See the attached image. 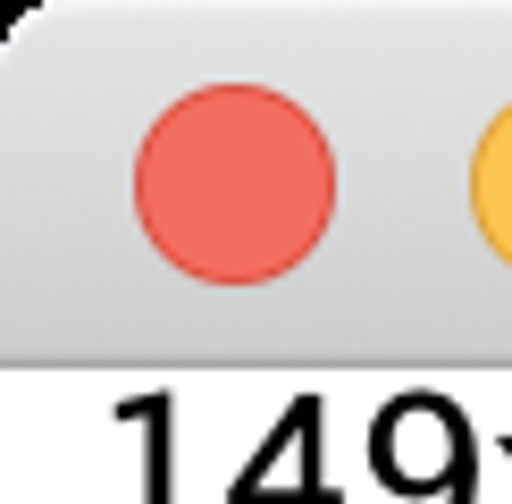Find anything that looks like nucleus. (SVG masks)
<instances>
[{
	"mask_svg": "<svg viewBox=\"0 0 512 504\" xmlns=\"http://www.w3.org/2000/svg\"><path fill=\"white\" fill-rule=\"evenodd\" d=\"M336 168L319 126L277 93L210 84L177 101L135 168V210L185 278L261 286L319 244Z\"/></svg>",
	"mask_w": 512,
	"mask_h": 504,
	"instance_id": "nucleus-1",
	"label": "nucleus"
},
{
	"mask_svg": "<svg viewBox=\"0 0 512 504\" xmlns=\"http://www.w3.org/2000/svg\"><path fill=\"white\" fill-rule=\"evenodd\" d=\"M471 210H479V236L512 261V110L487 126L479 168H471Z\"/></svg>",
	"mask_w": 512,
	"mask_h": 504,
	"instance_id": "nucleus-2",
	"label": "nucleus"
}]
</instances>
